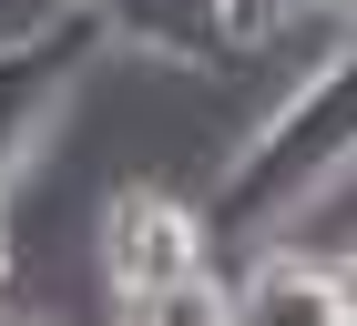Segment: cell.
<instances>
[{"instance_id": "3957f363", "label": "cell", "mask_w": 357, "mask_h": 326, "mask_svg": "<svg viewBox=\"0 0 357 326\" xmlns=\"http://www.w3.org/2000/svg\"><path fill=\"white\" fill-rule=\"evenodd\" d=\"M194 265H215V204L204 194L133 173L92 204V286L102 296H143V286H174Z\"/></svg>"}, {"instance_id": "30bf717a", "label": "cell", "mask_w": 357, "mask_h": 326, "mask_svg": "<svg viewBox=\"0 0 357 326\" xmlns=\"http://www.w3.org/2000/svg\"><path fill=\"white\" fill-rule=\"evenodd\" d=\"M337 296H347V326H357V244L337 255Z\"/></svg>"}, {"instance_id": "52a82bcc", "label": "cell", "mask_w": 357, "mask_h": 326, "mask_svg": "<svg viewBox=\"0 0 357 326\" xmlns=\"http://www.w3.org/2000/svg\"><path fill=\"white\" fill-rule=\"evenodd\" d=\"M296 10H317V0H225V31H235V52H245V41H275Z\"/></svg>"}, {"instance_id": "6da1fadb", "label": "cell", "mask_w": 357, "mask_h": 326, "mask_svg": "<svg viewBox=\"0 0 357 326\" xmlns=\"http://www.w3.org/2000/svg\"><path fill=\"white\" fill-rule=\"evenodd\" d=\"M357 184V41H337L286 102L215 163V224H296L306 204Z\"/></svg>"}, {"instance_id": "8fae6325", "label": "cell", "mask_w": 357, "mask_h": 326, "mask_svg": "<svg viewBox=\"0 0 357 326\" xmlns=\"http://www.w3.org/2000/svg\"><path fill=\"white\" fill-rule=\"evenodd\" d=\"M0 326H52V316H0Z\"/></svg>"}, {"instance_id": "8992f818", "label": "cell", "mask_w": 357, "mask_h": 326, "mask_svg": "<svg viewBox=\"0 0 357 326\" xmlns=\"http://www.w3.org/2000/svg\"><path fill=\"white\" fill-rule=\"evenodd\" d=\"M112 316L123 326H235V286H225L215 265H194V275H174V286L112 296Z\"/></svg>"}, {"instance_id": "277c9868", "label": "cell", "mask_w": 357, "mask_h": 326, "mask_svg": "<svg viewBox=\"0 0 357 326\" xmlns=\"http://www.w3.org/2000/svg\"><path fill=\"white\" fill-rule=\"evenodd\" d=\"M92 21H102L112 52L153 61V72H215L235 52V31H225V0H82Z\"/></svg>"}, {"instance_id": "5b68a950", "label": "cell", "mask_w": 357, "mask_h": 326, "mask_svg": "<svg viewBox=\"0 0 357 326\" xmlns=\"http://www.w3.org/2000/svg\"><path fill=\"white\" fill-rule=\"evenodd\" d=\"M235 326H347L327 255H296V244H255L245 275H235Z\"/></svg>"}, {"instance_id": "7a4b0ae2", "label": "cell", "mask_w": 357, "mask_h": 326, "mask_svg": "<svg viewBox=\"0 0 357 326\" xmlns=\"http://www.w3.org/2000/svg\"><path fill=\"white\" fill-rule=\"evenodd\" d=\"M102 52L112 41H102V21H92L82 0H52V10H31L21 31H0V194L31 173L41 133L72 112V92H82V72Z\"/></svg>"}, {"instance_id": "ba28073f", "label": "cell", "mask_w": 357, "mask_h": 326, "mask_svg": "<svg viewBox=\"0 0 357 326\" xmlns=\"http://www.w3.org/2000/svg\"><path fill=\"white\" fill-rule=\"evenodd\" d=\"M317 21H327L337 41H357V0H317Z\"/></svg>"}, {"instance_id": "9c48e42d", "label": "cell", "mask_w": 357, "mask_h": 326, "mask_svg": "<svg viewBox=\"0 0 357 326\" xmlns=\"http://www.w3.org/2000/svg\"><path fill=\"white\" fill-rule=\"evenodd\" d=\"M21 275V244H10V194H0V286Z\"/></svg>"}]
</instances>
